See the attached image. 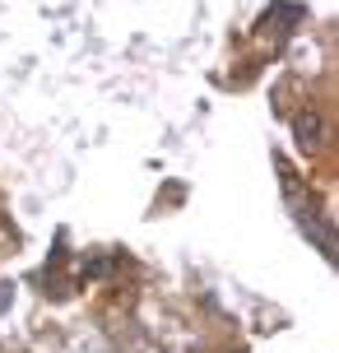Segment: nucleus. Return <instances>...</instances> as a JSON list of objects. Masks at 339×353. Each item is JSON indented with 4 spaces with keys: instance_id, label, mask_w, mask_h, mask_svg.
Here are the masks:
<instances>
[{
    "instance_id": "nucleus-1",
    "label": "nucleus",
    "mask_w": 339,
    "mask_h": 353,
    "mask_svg": "<svg viewBox=\"0 0 339 353\" xmlns=\"http://www.w3.org/2000/svg\"><path fill=\"white\" fill-rule=\"evenodd\" d=\"M316 135H321L316 117H311V121H307V117H298V144H302V149H311V144H316Z\"/></svg>"
}]
</instances>
